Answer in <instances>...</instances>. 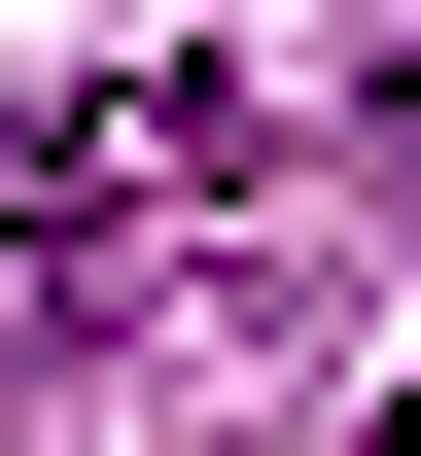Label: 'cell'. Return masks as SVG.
<instances>
[{"instance_id": "1", "label": "cell", "mask_w": 421, "mask_h": 456, "mask_svg": "<svg viewBox=\"0 0 421 456\" xmlns=\"http://www.w3.org/2000/svg\"><path fill=\"white\" fill-rule=\"evenodd\" d=\"M352 456H421V387H386V421H352Z\"/></svg>"}]
</instances>
